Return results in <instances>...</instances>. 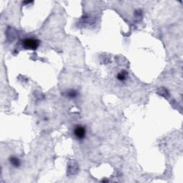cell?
Wrapping results in <instances>:
<instances>
[{"mask_svg":"<svg viewBox=\"0 0 183 183\" xmlns=\"http://www.w3.org/2000/svg\"><path fill=\"white\" fill-rule=\"evenodd\" d=\"M40 40L34 38H26L22 41V46L25 49L36 50L40 46Z\"/></svg>","mask_w":183,"mask_h":183,"instance_id":"obj_1","label":"cell"},{"mask_svg":"<svg viewBox=\"0 0 183 183\" xmlns=\"http://www.w3.org/2000/svg\"><path fill=\"white\" fill-rule=\"evenodd\" d=\"M87 131L86 129L81 125H78L74 128V135L76 138L79 140H82L86 137Z\"/></svg>","mask_w":183,"mask_h":183,"instance_id":"obj_2","label":"cell"},{"mask_svg":"<svg viewBox=\"0 0 183 183\" xmlns=\"http://www.w3.org/2000/svg\"><path fill=\"white\" fill-rule=\"evenodd\" d=\"M128 76V72H127L126 70H122V71L119 72L117 74V79L119 81H120V82H124V81H126L127 79Z\"/></svg>","mask_w":183,"mask_h":183,"instance_id":"obj_3","label":"cell"},{"mask_svg":"<svg viewBox=\"0 0 183 183\" xmlns=\"http://www.w3.org/2000/svg\"><path fill=\"white\" fill-rule=\"evenodd\" d=\"M10 163L13 167H19L21 165V161L19 158L16 157H11L10 158Z\"/></svg>","mask_w":183,"mask_h":183,"instance_id":"obj_4","label":"cell"},{"mask_svg":"<svg viewBox=\"0 0 183 183\" xmlns=\"http://www.w3.org/2000/svg\"><path fill=\"white\" fill-rule=\"evenodd\" d=\"M78 95V92L77 91L75 90V89H70V90H68L67 92V93H66V96H67L68 98H70V99H74V98H76V97H77Z\"/></svg>","mask_w":183,"mask_h":183,"instance_id":"obj_5","label":"cell"}]
</instances>
